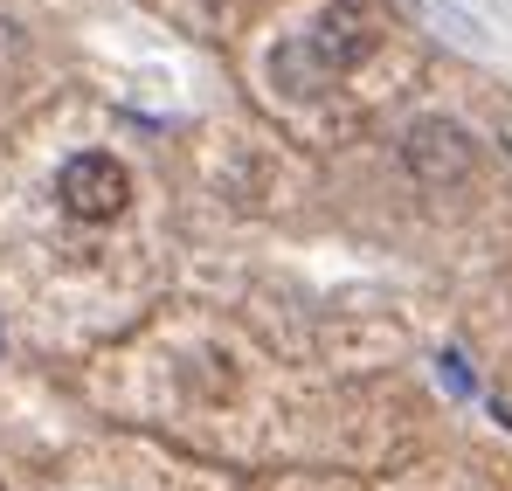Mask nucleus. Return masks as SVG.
Listing matches in <instances>:
<instances>
[{
    "label": "nucleus",
    "instance_id": "obj_1",
    "mask_svg": "<svg viewBox=\"0 0 512 491\" xmlns=\"http://www.w3.org/2000/svg\"><path fill=\"white\" fill-rule=\"evenodd\" d=\"M56 194H63V208L77 222H111V215H125L132 180H125V166L111 160V153H77V160H63Z\"/></svg>",
    "mask_w": 512,
    "mask_h": 491
},
{
    "label": "nucleus",
    "instance_id": "obj_2",
    "mask_svg": "<svg viewBox=\"0 0 512 491\" xmlns=\"http://www.w3.org/2000/svg\"><path fill=\"white\" fill-rule=\"evenodd\" d=\"M409 166L423 173L429 187H443V180L471 173V139H464L457 125H443V118H423V125L409 132Z\"/></svg>",
    "mask_w": 512,
    "mask_h": 491
},
{
    "label": "nucleus",
    "instance_id": "obj_3",
    "mask_svg": "<svg viewBox=\"0 0 512 491\" xmlns=\"http://www.w3.org/2000/svg\"><path fill=\"white\" fill-rule=\"evenodd\" d=\"M367 49H374V28H367L360 0H340V7L319 21V35H312V56H319V70H353Z\"/></svg>",
    "mask_w": 512,
    "mask_h": 491
},
{
    "label": "nucleus",
    "instance_id": "obj_4",
    "mask_svg": "<svg viewBox=\"0 0 512 491\" xmlns=\"http://www.w3.org/2000/svg\"><path fill=\"white\" fill-rule=\"evenodd\" d=\"M436 367H443V381H450V395H478V381H471V367H464V353H443Z\"/></svg>",
    "mask_w": 512,
    "mask_h": 491
}]
</instances>
